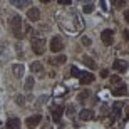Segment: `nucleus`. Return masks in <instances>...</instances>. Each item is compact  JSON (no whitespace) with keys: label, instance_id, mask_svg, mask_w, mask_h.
Returning a JSON list of instances; mask_svg holds the SVG:
<instances>
[{"label":"nucleus","instance_id":"33","mask_svg":"<svg viewBox=\"0 0 129 129\" xmlns=\"http://www.w3.org/2000/svg\"><path fill=\"white\" fill-rule=\"evenodd\" d=\"M99 4H101V7H102V9H104V10L107 9V7H106V4H104V0H99Z\"/></svg>","mask_w":129,"mask_h":129},{"label":"nucleus","instance_id":"12","mask_svg":"<svg viewBox=\"0 0 129 129\" xmlns=\"http://www.w3.org/2000/svg\"><path fill=\"white\" fill-rule=\"evenodd\" d=\"M50 116H52L54 122H60V119H62V107H54Z\"/></svg>","mask_w":129,"mask_h":129},{"label":"nucleus","instance_id":"23","mask_svg":"<svg viewBox=\"0 0 129 129\" xmlns=\"http://www.w3.org/2000/svg\"><path fill=\"white\" fill-rule=\"evenodd\" d=\"M76 114V107H74V106H67V116H74Z\"/></svg>","mask_w":129,"mask_h":129},{"label":"nucleus","instance_id":"34","mask_svg":"<svg viewBox=\"0 0 129 129\" xmlns=\"http://www.w3.org/2000/svg\"><path fill=\"white\" fill-rule=\"evenodd\" d=\"M40 2H44V4H49V2H50V0H40Z\"/></svg>","mask_w":129,"mask_h":129},{"label":"nucleus","instance_id":"29","mask_svg":"<svg viewBox=\"0 0 129 129\" xmlns=\"http://www.w3.org/2000/svg\"><path fill=\"white\" fill-rule=\"evenodd\" d=\"M57 2H59L60 5H71V2H72V0H57Z\"/></svg>","mask_w":129,"mask_h":129},{"label":"nucleus","instance_id":"35","mask_svg":"<svg viewBox=\"0 0 129 129\" xmlns=\"http://www.w3.org/2000/svg\"><path fill=\"white\" fill-rule=\"evenodd\" d=\"M127 117H129V109H127Z\"/></svg>","mask_w":129,"mask_h":129},{"label":"nucleus","instance_id":"7","mask_svg":"<svg viewBox=\"0 0 129 129\" xmlns=\"http://www.w3.org/2000/svg\"><path fill=\"white\" fill-rule=\"evenodd\" d=\"M92 81H94L92 72H82L81 76H79V82H81L82 86H87V84H91Z\"/></svg>","mask_w":129,"mask_h":129},{"label":"nucleus","instance_id":"11","mask_svg":"<svg viewBox=\"0 0 129 129\" xmlns=\"http://www.w3.org/2000/svg\"><path fill=\"white\" fill-rule=\"evenodd\" d=\"M30 71L34 72V74H35V76H42L44 72V66L40 62H32V66H30Z\"/></svg>","mask_w":129,"mask_h":129},{"label":"nucleus","instance_id":"3","mask_svg":"<svg viewBox=\"0 0 129 129\" xmlns=\"http://www.w3.org/2000/svg\"><path fill=\"white\" fill-rule=\"evenodd\" d=\"M49 47H50V50H52L54 54L60 52V50L64 49L62 39H60V37H52V39H50V45H49Z\"/></svg>","mask_w":129,"mask_h":129},{"label":"nucleus","instance_id":"25","mask_svg":"<svg viewBox=\"0 0 129 129\" xmlns=\"http://www.w3.org/2000/svg\"><path fill=\"white\" fill-rule=\"evenodd\" d=\"M111 82H112V84H119V82H121V77L119 76H111Z\"/></svg>","mask_w":129,"mask_h":129},{"label":"nucleus","instance_id":"8","mask_svg":"<svg viewBox=\"0 0 129 129\" xmlns=\"http://www.w3.org/2000/svg\"><path fill=\"white\" fill-rule=\"evenodd\" d=\"M27 19H29L30 22H37V20L40 19V12H39V9L32 7V9L27 10Z\"/></svg>","mask_w":129,"mask_h":129},{"label":"nucleus","instance_id":"21","mask_svg":"<svg viewBox=\"0 0 129 129\" xmlns=\"http://www.w3.org/2000/svg\"><path fill=\"white\" fill-rule=\"evenodd\" d=\"M112 5H114L116 9H122L126 5V0H112Z\"/></svg>","mask_w":129,"mask_h":129},{"label":"nucleus","instance_id":"17","mask_svg":"<svg viewBox=\"0 0 129 129\" xmlns=\"http://www.w3.org/2000/svg\"><path fill=\"white\" fill-rule=\"evenodd\" d=\"M24 89H25L27 92H29V91H32V89H34V77H32V76L25 77V84H24Z\"/></svg>","mask_w":129,"mask_h":129},{"label":"nucleus","instance_id":"9","mask_svg":"<svg viewBox=\"0 0 129 129\" xmlns=\"http://www.w3.org/2000/svg\"><path fill=\"white\" fill-rule=\"evenodd\" d=\"M12 72H14V76L17 77V79H20V77H24L25 67L22 66V64H14V66H12Z\"/></svg>","mask_w":129,"mask_h":129},{"label":"nucleus","instance_id":"27","mask_svg":"<svg viewBox=\"0 0 129 129\" xmlns=\"http://www.w3.org/2000/svg\"><path fill=\"white\" fill-rule=\"evenodd\" d=\"M15 99H17V104H19V106H24V97H22V96H17Z\"/></svg>","mask_w":129,"mask_h":129},{"label":"nucleus","instance_id":"6","mask_svg":"<svg viewBox=\"0 0 129 129\" xmlns=\"http://www.w3.org/2000/svg\"><path fill=\"white\" fill-rule=\"evenodd\" d=\"M112 67H114V71H117V72H126L127 71V62L122 60V59H116Z\"/></svg>","mask_w":129,"mask_h":129},{"label":"nucleus","instance_id":"28","mask_svg":"<svg viewBox=\"0 0 129 129\" xmlns=\"http://www.w3.org/2000/svg\"><path fill=\"white\" fill-rule=\"evenodd\" d=\"M101 77H109V71H107V69H104V71H101Z\"/></svg>","mask_w":129,"mask_h":129},{"label":"nucleus","instance_id":"18","mask_svg":"<svg viewBox=\"0 0 129 129\" xmlns=\"http://www.w3.org/2000/svg\"><path fill=\"white\" fill-rule=\"evenodd\" d=\"M121 111H122V104L121 102H114V106H112V114L121 116Z\"/></svg>","mask_w":129,"mask_h":129},{"label":"nucleus","instance_id":"14","mask_svg":"<svg viewBox=\"0 0 129 129\" xmlns=\"http://www.w3.org/2000/svg\"><path fill=\"white\" fill-rule=\"evenodd\" d=\"M7 127L19 129L20 127V119H19V117H12V119H9V121H7Z\"/></svg>","mask_w":129,"mask_h":129},{"label":"nucleus","instance_id":"32","mask_svg":"<svg viewBox=\"0 0 129 129\" xmlns=\"http://www.w3.org/2000/svg\"><path fill=\"white\" fill-rule=\"evenodd\" d=\"M122 35H124L126 40H129V30H124V34H122Z\"/></svg>","mask_w":129,"mask_h":129},{"label":"nucleus","instance_id":"15","mask_svg":"<svg viewBox=\"0 0 129 129\" xmlns=\"http://www.w3.org/2000/svg\"><path fill=\"white\" fill-rule=\"evenodd\" d=\"M67 60L66 55H57V57H54V59H49V62L52 64V66H60V64H64Z\"/></svg>","mask_w":129,"mask_h":129},{"label":"nucleus","instance_id":"1","mask_svg":"<svg viewBox=\"0 0 129 129\" xmlns=\"http://www.w3.org/2000/svg\"><path fill=\"white\" fill-rule=\"evenodd\" d=\"M9 25H10V30H12V34H14L17 39H22V37H24V34H22V17H20L19 14L10 15Z\"/></svg>","mask_w":129,"mask_h":129},{"label":"nucleus","instance_id":"4","mask_svg":"<svg viewBox=\"0 0 129 129\" xmlns=\"http://www.w3.org/2000/svg\"><path fill=\"white\" fill-rule=\"evenodd\" d=\"M101 40H102L106 45H112V42H114V32H112L111 29L102 30V34H101Z\"/></svg>","mask_w":129,"mask_h":129},{"label":"nucleus","instance_id":"19","mask_svg":"<svg viewBox=\"0 0 129 129\" xmlns=\"http://www.w3.org/2000/svg\"><path fill=\"white\" fill-rule=\"evenodd\" d=\"M82 60H84V64H86V66L89 67V69H96V67H97V66H96V62H94V60H92L91 57H84Z\"/></svg>","mask_w":129,"mask_h":129},{"label":"nucleus","instance_id":"2","mask_svg":"<svg viewBox=\"0 0 129 129\" xmlns=\"http://www.w3.org/2000/svg\"><path fill=\"white\" fill-rule=\"evenodd\" d=\"M32 50L37 55H42L44 52H45V39L42 37V35H32Z\"/></svg>","mask_w":129,"mask_h":129},{"label":"nucleus","instance_id":"16","mask_svg":"<svg viewBox=\"0 0 129 129\" xmlns=\"http://www.w3.org/2000/svg\"><path fill=\"white\" fill-rule=\"evenodd\" d=\"M10 4L14 7H17V9H24V7L29 5V0H10Z\"/></svg>","mask_w":129,"mask_h":129},{"label":"nucleus","instance_id":"24","mask_svg":"<svg viewBox=\"0 0 129 129\" xmlns=\"http://www.w3.org/2000/svg\"><path fill=\"white\" fill-rule=\"evenodd\" d=\"M92 10H94V5H91V4H87L86 7H84V12H86V14H91Z\"/></svg>","mask_w":129,"mask_h":129},{"label":"nucleus","instance_id":"13","mask_svg":"<svg viewBox=\"0 0 129 129\" xmlns=\"http://www.w3.org/2000/svg\"><path fill=\"white\" fill-rule=\"evenodd\" d=\"M112 94H114V96H126V94H127V87H126L122 82H119V87H114V89H112Z\"/></svg>","mask_w":129,"mask_h":129},{"label":"nucleus","instance_id":"31","mask_svg":"<svg viewBox=\"0 0 129 129\" xmlns=\"http://www.w3.org/2000/svg\"><path fill=\"white\" fill-rule=\"evenodd\" d=\"M124 20L129 24V10H126V12H124Z\"/></svg>","mask_w":129,"mask_h":129},{"label":"nucleus","instance_id":"10","mask_svg":"<svg viewBox=\"0 0 129 129\" xmlns=\"http://www.w3.org/2000/svg\"><path fill=\"white\" fill-rule=\"evenodd\" d=\"M79 119H82V121H91V119H94V112H92L91 109H82L81 112H79Z\"/></svg>","mask_w":129,"mask_h":129},{"label":"nucleus","instance_id":"30","mask_svg":"<svg viewBox=\"0 0 129 129\" xmlns=\"http://www.w3.org/2000/svg\"><path fill=\"white\" fill-rule=\"evenodd\" d=\"M32 27H30V25H27V27H25V34H27V35H32Z\"/></svg>","mask_w":129,"mask_h":129},{"label":"nucleus","instance_id":"5","mask_svg":"<svg viewBox=\"0 0 129 129\" xmlns=\"http://www.w3.org/2000/svg\"><path fill=\"white\" fill-rule=\"evenodd\" d=\"M40 121H42V116L40 114H34V116H30V117L25 119V126H27V127H35V126L40 124Z\"/></svg>","mask_w":129,"mask_h":129},{"label":"nucleus","instance_id":"26","mask_svg":"<svg viewBox=\"0 0 129 129\" xmlns=\"http://www.w3.org/2000/svg\"><path fill=\"white\" fill-rule=\"evenodd\" d=\"M82 44H84L86 47H89V45H91V39H87V37H82Z\"/></svg>","mask_w":129,"mask_h":129},{"label":"nucleus","instance_id":"20","mask_svg":"<svg viewBox=\"0 0 129 129\" xmlns=\"http://www.w3.org/2000/svg\"><path fill=\"white\" fill-rule=\"evenodd\" d=\"M91 96V92L89 91H82V92H79V96H77V99L81 101V102H84V101H87V97Z\"/></svg>","mask_w":129,"mask_h":129},{"label":"nucleus","instance_id":"22","mask_svg":"<svg viewBox=\"0 0 129 129\" xmlns=\"http://www.w3.org/2000/svg\"><path fill=\"white\" fill-rule=\"evenodd\" d=\"M71 74H72V77H79V76L82 74V72L79 71L77 67H72V69H71Z\"/></svg>","mask_w":129,"mask_h":129}]
</instances>
